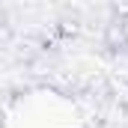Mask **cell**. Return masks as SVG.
Masks as SVG:
<instances>
[{"instance_id": "obj_1", "label": "cell", "mask_w": 128, "mask_h": 128, "mask_svg": "<svg viewBox=\"0 0 128 128\" xmlns=\"http://www.w3.org/2000/svg\"><path fill=\"white\" fill-rule=\"evenodd\" d=\"M12 128H72L74 122V110L60 101L51 92H42L39 98H27L15 107V113L9 116Z\"/></svg>"}]
</instances>
